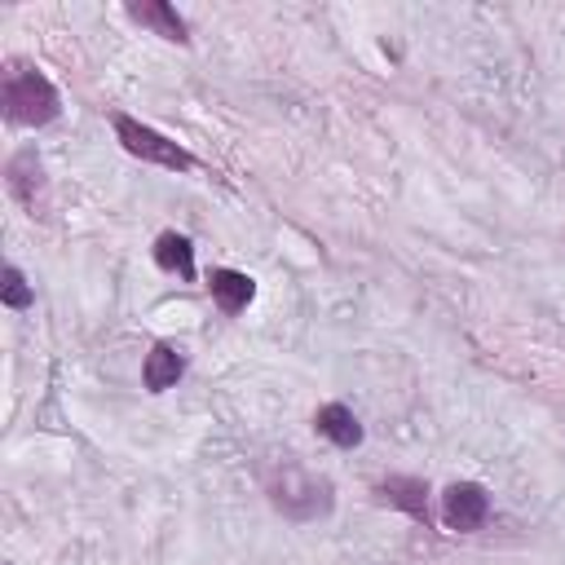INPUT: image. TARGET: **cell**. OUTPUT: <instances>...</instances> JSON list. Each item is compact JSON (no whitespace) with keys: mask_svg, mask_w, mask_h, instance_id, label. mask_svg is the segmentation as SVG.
<instances>
[{"mask_svg":"<svg viewBox=\"0 0 565 565\" xmlns=\"http://www.w3.org/2000/svg\"><path fill=\"white\" fill-rule=\"evenodd\" d=\"M269 503L287 516V521H318L331 512L335 494H331V481L318 477V472H305L296 463H282V472L269 481Z\"/></svg>","mask_w":565,"mask_h":565,"instance_id":"2","label":"cell"},{"mask_svg":"<svg viewBox=\"0 0 565 565\" xmlns=\"http://www.w3.org/2000/svg\"><path fill=\"white\" fill-rule=\"evenodd\" d=\"M128 13L141 22V26H154L163 40H177V44H185L190 35H185V22L177 18V9L172 4H163V0H146V4H128Z\"/></svg>","mask_w":565,"mask_h":565,"instance_id":"8","label":"cell"},{"mask_svg":"<svg viewBox=\"0 0 565 565\" xmlns=\"http://www.w3.org/2000/svg\"><path fill=\"white\" fill-rule=\"evenodd\" d=\"M110 124H115V137L124 141L128 154H137V159H146V163H159V168H172V172L194 168V154H190V150H181L177 141H168L163 132L137 124L132 115H115Z\"/></svg>","mask_w":565,"mask_h":565,"instance_id":"3","label":"cell"},{"mask_svg":"<svg viewBox=\"0 0 565 565\" xmlns=\"http://www.w3.org/2000/svg\"><path fill=\"white\" fill-rule=\"evenodd\" d=\"M313 428H318L327 441L344 446V450H353V446L362 441V424H358V415H353L349 406H340V402H327V406L313 415Z\"/></svg>","mask_w":565,"mask_h":565,"instance_id":"6","label":"cell"},{"mask_svg":"<svg viewBox=\"0 0 565 565\" xmlns=\"http://www.w3.org/2000/svg\"><path fill=\"white\" fill-rule=\"evenodd\" d=\"M207 291H212V300H216L225 313H243L247 300L256 296V282H252L247 274H238V269H212Z\"/></svg>","mask_w":565,"mask_h":565,"instance_id":"5","label":"cell"},{"mask_svg":"<svg viewBox=\"0 0 565 565\" xmlns=\"http://www.w3.org/2000/svg\"><path fill=\"white\" fill-rule=\"evenodd\" d=\"M0 102H4V115L13 124H22V128H40V124L57 119V110H62V97L49 84V75H40L31 66H9L4 71Z\"/></svg>","mask_w":565,"mask_h":565,"instance_id":"1","label":"cell"},{"mask_svg":"<svg viewBox=\"0 0 565 565\" xmlns=\"http://www.w3.org/2000/svg\"><path fill=\"white\" fill-rule=\"evenodd\" d=\"M486 516H490V494L477 481H455L441 494V521L450 530H481Z\"/></svg>","mask_w":565,"mask_h":565,"instance_id":"4","label":"cell"},{"mask_svg":"<svg viewBox=\"0 0 565 565\" xmlns=\"http://www.w3.org/2000/svg\"><path fill=\"white\" fill-rule=\"evenodd\" d=\"M181 371H185L181 349H172V344H154V349L146 353L141 380H146V388H150V393H163V388H172V384L181 380Z\"/></svg>","mask_w":565,"mask_h":565,"instance_id":"7","label":"cell"},{"mask_svg":"<svg viewBox=\"0 0 565 565\" xmlns=\"http://www.w3.org/2000/svg\"><path fill=\"white\" fill-rule=\"evenodd\" d=\"M44 181H40V159H35V150H18L13 159H9V190L35 212V190H40Z\"/></svg>","mask_w":565,"mask_h":565,"instance_id":"10","label":"cell"},{"mask_svg":"<svg viewBox=\"0 0 565 565\" xmlns=\"http://www.w3.org/2000/svg\"><path fill=\"white\" fill-rule=\"evenodd\" d=\"M0 296H4V305H9V309H26V305L35 300V291L26 287V278H22V269H18V265H9V269H4V287H0Z\"/></svg>","mask_w":565,"mask_h":565,"instance_id":"12","label":"cell"},{"mask_svg":"<svg viewBox=\"0 0 565 565\" xmlns=\"http://www.w3.org/2000/svg\"><path fill=\"white\" fill-rule=\"evenodd\" d=\"M154 260H159V269H168V274H181V278H194V247H190V238L185 234H159V243H154Z\"/></svg>","mask_w":565,"mask_h":565,"instance_id":"11","label":"cell"},{"mask_svg":"<svg viewBox=\"0 0 565 565\" xmlns=\"http://www.w3.org/2000/svg\"><path fill=\"white\" fill-rule=\"evenodd\" d=\"M424 494H428V486H424L419 477H388V481L380 486V499H384V503L406 508V512L419 516V521L428 516V499H424Z\"/></svg>","mask_w":565,"mask_h":565,"instance_id":"9","label":"cell"}]
</instances>
